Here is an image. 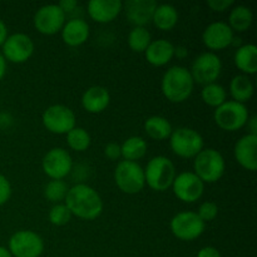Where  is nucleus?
Wrapping results in <instances>:
<instances>
[{"instance_id":"nucleus-12","label":"nucleus","mask_w":257,"mask_h":257,"mask_svg":"<svg viewBox=\"0 0 257 257\" xmlns=\"http://www.w3.org/2000/svg\"><path fill=\"white\" fill-rule=\"evenodd\" d=\"M34 49V42L29 35L25 33H14L8 35L7 40L2 45V54L5 60L15 64H22L32 58Z\"/></svg>"},{"instance_id":"nucleus-5","label":"nucleus","mask_w":257,"mask_h":257,"mask_svg":"<svg viewBox=\"0 0 257 257\" xmlns=\"http://www.w3.org/2000/svg\"><path fill=\"white\" fill-rule=\"evenodd\" d=\"M170 147L178 157L195 158L205 148V141L193 128L180 127L171 133Z\"/></svg>"},{"instance_id":"nucleus-42","label":"nucleus","mask_w":257,"mask_h":257,"mask_svg":"<svg viewBox=\"0 0 257 257\" xmlns=\"http://www.w3.org/2000/svg\"><path fill=\"white\" fill-rule=\"evenodd\" d=\"M8 38V28L5 25V23L0 19V47L4 44V42Z\"/></svg>"},{"instance_id":"nucleus-6","label":"nucleus","mask_w":257,"mask_h":257,"mask_svg":"<svg viewBox=\"0 0 257 257\" xmlns=\"http://www.w3.org/2000/svg\"><path fill=\"white\" fill-rule=\"evenodd\" d=\"M114 182L123 193H140L146 186L145 170L137 162L119 161L114 170Z\"/></svg>"},{"instance_id":"nucleus-7","label":"nucleus","mask_w":257,"mask_h":257,"mask_svg":"<svg viewBox=\"0 0 257 257\" xmlns=\"http://www.w3.org/2000/svg\"><path fill=\"white\" fill-rule=\"evenodd\" d=\"M250 118L248 109L242 103L235 100H226L223 104L217 107L213 113L216 124L227 132H236L247 124Z\"/></svg>"},{"instance_id":"nucleus-32","label":"nucleus","mask_w":257,"mask_h":257,"mask_svg":"<svg viewBox=\"0 0 257 257\" xmlns=\"http://www.w3.org/2000/svg\"><path fill=\"white\" fill-rule=\"evenodd\" d=\"M68 190L69 187H68L67 182H64L63 180H50L44 187V197L54 205L60 203V201L65 200Z\"/></svg>"},{"instance_id":"nucleus-1","label":"nucleus","mask_w":257,"mask_h":257,"mask_svg":"<svg viewBox=\"0 0 257 257\" xmlns=\"http://www.w3.org/2000/svg\"><path fill=\"white\" fill-rule=\"evenodd\" d=\"M65 203L72 216L80 220L92 221L103 212V200L99 193L87 183H77L68 190Z\"/></svg>"},{"instance_id":"nucleus-33","label":"nucleus","mask_w":257,"mask_h":257,"mask_svg":"<svg viewBox=\"0 0 257 257\" xmlns=\"http://www.w3.org/2000/svg\"><path fill=\"white\" fill-rule=\"evenodd\" d=\"M48 218H49L50 223L54 226H64L72 218V213L68 210L67 206L64 203H55L48 213Z\"/></svg>"},{"instance_id":"nucleus-40","label":"nucleus","mask_w":257,"mask_h":257,"mask_svg":"<svg viewBox=\"0 0 257 257\" xmlns=\"http://www.w3.org/2000/svg\"><path fill=\"white\" fill-rule=\"evenodd\" d=\"M247 127H248V130H250V135L257 136V118H256V115H252V117L248 118Z\"/></svg>"},{"instance_id":"nucleus-37","label":"nucleus","mask_w":257,"mask_h":257,"mask_svg":"<svg viewBox=\"0 0 257 257\" xmlns=\"http://www.w3.org/2000/svg\"><path fill=\"white\" fill-rule=\"evenodd\" d=\"M104 156L110 161H117L122 157V153H120V145L115 142L107 143L104 147Z\"/></svg>"},{"instance_id":"nucleus-18","label":"nucleus","mask_w":257,"mask_h":257,"mask_svg":"<svg viewBox=\"0 0 257 257\" xmlns=\"http://www.w3.org/2000/svg\"><path fill=\"white\" fill-rule=\"evenodd\" d=\"M90 19L100 24L113 22L123 10L120 0H90L87 7Z\"/></svg>"},{"instance_id":"nucleus-24","label":"nucleus","mask_w":257,"mask_h":257,"mask_svg":"<svg viewBox=\"0 0 257 257\" xmlns=\"http://www.w3.org/2000/svg\"><path fill=\"white\" fill-rule=\"evenodd\" d=\"M152 23L157 29L170 32L178 23L177 9L171 4H158L153 13Z\"/></svg>"},{"instance_id":"nucleus-19","label":"nucleus","mask_w":257,"mask_h":257,"mask_svg":"<svg viewBox=\"0 0 257 257\" xmlns=\"http://www.w3.org/2000/svg\"><path fill=\"white\" fill-rule=\"evenodd\" d=\"M256 147H257V136L247 135L242 136L236 142L233 147V156L237 161L238 165L247 171H255L257 168L256 158Z\"/></svg>"},{"instance_id":"nucleus-36","label":"nucleus","mask_w":257,"mask_h":257,"mask_svg":"<svg viewBox=\"0 0 257 257\" xmlns=\"http://www.w3.org/2000/svg\"><path fill=\"white\" fill-rule=\"evenodd\" d=\"M208 8L213 12L222 13L226 12L227 9H230L231 7L235 5V2L233 0H208L207 2Z\"/></svg>"},{"instance_id":"nucleus-29","label":"nucleus","mask_w":257,"mask_h":257,"mask_svg":"<svg viewBox=\"0 0 257 257\" xmlns=\"http://www.w3.org/2000/svg\"><path fill=\"white\" fill-rule=\"evenodd\" d=\"M201 98L207 105L217 108L227 100V92H226L225 87L218 84L217 82L210 83V84L203 85Z\"/></svg>"},{"instance_id":"nucleus-44","label":"nucleus","mask_w":257,"mask_h":257,"mask_svg":"<svg viewBox=\"0 0 257 257\" xmlns=\"http://www.w3.org/2000/svg\"><path fill=\"white\" fill-rule=\"evenodd\" d=\"M0 257H13V256L7 247H4V246H0Z\"/></svg>"},{"instance_id":"nucleus-4","label":"nucleus","mask_w":257,"mask_h":257,"mask_svg":"<svg viewBox=\"0 0 257 257\" xmlns=\"http://www.w3.org/2000/svg\"><path fill=\"white\" fill-rule=\"evenodd\" d=\"M145 170L146 185L157 192H163L172 187L176 177V167L166 156H156L148 161Z\"/></svg>"},{"instance_id":"nucleus-30","label":"nucleus","mask_w":257,"mask_h":257,"mask_svg":"<svg viewBox=\"0 0 257 257\" xmlns=\"http://www.w3.org/2000/svg\"><path fill=\"white\" fill-rule=\"evenodd\" d=\"M151 42L152 37L146 27H133L127 38L128 47L135 53H145Z\"/></svg>"},{"instance_id":"nucleus-13","label":"nucleus","mask_w":257,"mask_h":257,"mask_svg":"<svg viewBox=\"0 0 257 257\" xmlns=\"http://www.w3.org/2000/svg\"><path fill=\"white\" fill-rule=\"evenodd\" d=\"M42 168L50 180H63L73 171V158L65 148L54 147L43 157Z\"/></svg>"},{"instance_id":"nucleus-35","label":"nucleus","mask_w":257,"mask_h":257,"mask_svg":"<svg viewBox=\"0 0 257 257\" xmlns=\"http://www.w3.org/2000/svg\"><path fill=\"white\" fill-rule=\"evenodd\" d=\"M12 197V185L4 175L0 173V206L5 205Z\"/></svg>"},{"instance_id":"nucleus-3","label":"nucleus","mask_w":257,"mask_h":257,"mask_svg":"<svg viewBox=\"0 0 257 257\" xmlns=\"http://www.w3.org/2000/svg\"><path fill=\"white\" fill-rule=\"evenodd\" d=\"M226 162L222 153L215 148H203L193 158V173L203 183H215L223 177Z\"/></svg>"},{"instance_id":"nucleus-43","label":"nucleus","mask_w":257,"mask_h":257,"mask_svg":"<svg viewBox=\"0 0 257 257\" xmlns=\"http://www.w3.org/2000/svg\"><path fill=\"white\" fill-rule=\"evenodd\" d=\"M5 73H7V60L3 57L2 52H0V80L4 78Z\"/></svg>"},{"instance_id":"nucleus-41","label":"nucleus","mask_w":257,"mask_h":257,"mask_svg":"<svg viewBox=\"0 0 257 257\" xmlns=\"http://www.w3.org/2000/svg\"><path fill=\"white\" fill-rule=\"evenodd\" d=\"M188 55V49L186 47H183V45H177V47H175V57L180 58V59H183V58H186Z\"/></svg>"},{"instance_id":"nucleus-21","label":"nucleus","mask_w":257,"mask_h":257,"mask_svg":"<svg viewBox=\"0 0 257 257\" xmlns=\"http://www.w3.org/2000/svg\"><path fill=\"white\" fill-rule=\"evenodd\" d=\"M110 103L109 90L102 85H92L82 95V107L92 114L102 113Z\"/></svg>"},{"instance_id":"nucleus-34","label":"nucleus","mask_w":257,"mask_h":257,"mask_svg":"<svg viewBox=\"0 0 257 257\" xmlns=\"http://www.w3.org/2000/svg\"><path fill=\"white\" fill-rule=\"evenodd\" d=\"M198 215V217L203 221V222H210L213 221L218 215V206L217 203L212 202V201H205L203 203H201L198 211L196 212Z\"/></svg>"},{"instance_id":"nucleus-17","label":"nucleus","mask_w":257,"mask_h":257,"mask_svg":"<svg viewBox=\"0 0 257 257\" xmlns=\"http://www.w3.org/2000/svg\"><path fill=\"white\" fill-rule=\"evenodd\" d=\"M157 5L155 0H128L127 3H123V9L131 24L135 27H145L152 22Z\"/></svg>"},{"instance_id":"nucleus-15","label":"nucleus","mask_w":257,"mask_h":257,"mask_svg":"<svg viewBox=\"0 0 257 257\" xmlns=\"http://www.w3.org/2000/svg\"><path fill=\"white\" fill-rule=\"evenodd\" d=\"M172 191L176 197L185 203H193L203 196L205 183L193 172L186 171L176 175L172 183Z\"/></svg>"},{"instance_id":"nucleus-9","label":"nucleus","mask_w":257,"mask_h":257,"mask_svg":"<svg viewBox=\"0 0 257 257\" xmlns=\"http://www.w3.org/2000/svg\"><path fill=\"white\" fill-rule=\"evenodd\" d=\"M42 123L50 133L67 135L77 127L75 113L64 104L49 105L42 114Z\"/></svg>"},{"instance_id":"nucleus-26","label":"nucleus","mask_w":257,"mask_h":257,"mask_svg":"<svg viewBox=\"0 0 257 257\" xmlns=\"http://www.w3.org/2000/svg\"><path fill=\"white\" fill-rule=\"evenodd\" d=\"M252 20L253 14L250 8L246 5H235L228 15L227 24L232 29V32L243 33L250 29Z\"/></svg>"},{"instance_id":"nucleus-16","label":"nucleus","mask_w":257,"mask_h":257,"mask_svg":"<svg viewBox=\"0 0 257 257\" xmlns=\"http://www.w3.org/2000/svg\"><path fill=\"white\" fill-rule=\"evenodd\" d=\"M235 35L232 29L225 22H213L205 28L202 42L208 49L222 50L232 44Z\"/></svg>"},{"instance_id":"nucleus-25","label":"nucleus","mask_w":257,"mask_h":257,"mask_svg":"<svg viewBox=\"0 0 257 257\" xmlns=\"http://www.w3.org/2000/svg\"><path fill=\"white\" fill-rule=\"evenodd\" d=\"M146 133L150 136L151 138L157 141H163L170 138L171 133H172L173 127L171 124L170 120L162 115H152V117L147 118L145 120Z\"/></svg>"},{"instance_id":"nucleus-8","label":"nucleus","mask_w":257,"mask_h":257,"mask_svg":"<svg viewBox=\"0 0 257 257\" xmlns=\"http://www.w3.org/2000/svg\"><path fill=\"white\" fill-rule=\"evenodd\" d=\"M221 72H222V62L221 58L213 52H203L197 55L190 69L193 82L202 85L215 83L220 78Z\"/></svg>"},{"instance_id":"nucleus-27","label":"nucleus","mask_w":257,"mask_h":257,"mask_svg":"<svg viewBox=\"0 0 257 257\" xmlns=\"http://www.w3.org/2000/svg\"><path fill=\"white\" fill-rule=\"evenodd\" d=\"M253 90H255V88H253L252 82L247 75L238 74L231 79L230 93L235 102L245 104L252 98Z\"/></svg>"},{"instance_id":"nucleus-38","label":"nucleus","mask_w":257,"mask_h":257,"mask_svg":"<svg viewBox=\"0 0 257 257\" xmlns=\"http://www.w3.org/2000/svg\"><path fill=\"white\" fill-rule=\"evenodd\" d=\"M196 257H222L221 256L220 251L217 250L213 246H205V247L201 248L197 252V256Z\"/></svg>"},{"instance_id":"nucleus-39","label":"nucleus","mask_w":257,"mask_h":257,"mask_svg":"<svg viewBox=\"0 0 257 257\" xmlns=\"http://www.w3.org/2000/svg\"><path fill=\"white\" fill-rule=\"evenodd\" d=\"M59 8L64 12V14L67 15L68 13H73L75 10V8L78 7L77 0H62L59 3Z\"/></svg>"},{"instance_id":"nucleus-31","label":"nucleus","mask_w":257,"mask_h":257,"mask_svg":"<svg viewBox=\"0 0 257 257\" xmlns=\"http://www.w3.org/2000/svg\"><path fill=\"white\" fill-rule=\"evenodd\" d=\"M65 136H67V143L69 148H72L75 152H84L92 143L90 135L87 130L82 127H74Z\"/></svg>"},{"instance_id":"nucleus-10","label":"nucleus","mask_w":257,"mask_h":257,"mask_svg":"<svg viewBox=\"0 0 257 257\" xmlns=\"http://www.w3.org/2000/svg\"><path fill=\"white\" fill-rule=\"evenodd\" d=\"M8 250L13 257H39L44 251V241L34 231L20 230L9 238Z\"/></svg>"},{"instance_id":"nucleus-22","label":"nucleus","mask_w":257,"mask_h":257,"mask_svg":"<svg viewBox=\"0 0 257 257\" xmlns=\"http://www.w3.org/2000/svg\"><path fill=\"white\" fill-rule=\"evenodd\" d=\"M145 57L153 67H163L175 57V45L167 39L152 40L146 49Z\"/></svg>"},{"instance_id":"nucleus-28","label":"nucleus","mask_w":257,"mask_h":257,"mask_svg":"<svg viewBox=\"0 0 257 257\" xmlns=\"http://www.w3.org/2000/svg\"><path fill=\"white\" fill-rule=\"evenodd\" d=\"M147 148L148 146L145 138L140 137V136H132L120 145V153H122L124 161L137 162L138 160L145 157L147 153Z\"/></svg>"},{"instance_id":"nucleus-11","label":"nucleus","mask_w":257,"mask_h":257,"mask_svg":"<svg viewBox=\"0 0 257 257\" xmlns=\"http://www.w3.org/2000/svg\"><path fill=\"white\" fill-rule=\"evenodd\" d=\"M170 227L178 240L193 241L202 235L206 223L193 211H182L173 216Z\"/></svg>"},{"instance_id":"nucleus-2","label":"nucleus","mask_w":257,"mask_h":257,"mask_svg":"<svg viewBox=\"0 0 257 257\" xmlns=\"http://www.w3.org/2000/svg\"><path fill=\"white\" fill-rule=\"evenodd\" d=\"M195 82L190 69L182 65L168 68L161 80V90L167 100L172 103H182L191 97Z\"/></svg>"},{"instance_id":"nucleus-20","label":"nucleus","mask_w":257,"mask_h":257,"mask_svg":"<svg viewBox=\"0 0 257 257\" xmlns=\"http://www.w3.org/2000/svg\"><path fill=\"white\" fill-rule=\"evenodd\" d=\"M62 39L68 47H80L88 40L90 35V28L85 20L80 18H72L65 22L64 27L60 30Z\"/></svg>"},{"instance_id":"nucleus-14","label":"nucleus","mask_w":257,"mask_h":257,"mask_svg":"<svg viewBox=\"0 0 257 257\" xmlns=\"http://www.w3.org/2000/svg\"><path fill=\"white\" fill-rule=\"evenodd\" d=\"M33 23L40 34L54 35L64 27L65 14L58 4L43 5L35 12Z\"/></svg>"},{"instance_id":"nucleus-23","label":"nucleus","mask_w":257,"mask_h":257,"mask_svg":"<svg viewBox=\"0 0 257 257\" xmlns=\"http://www.w3.org/2000/svg\"><path fill=\"white\" fill-rule=\"evenodd\" d=\"M235 65L245 75L256 74L257 72V48L255 44H243L237 48L233 57Z\"/></svg>"}]
</instances>
